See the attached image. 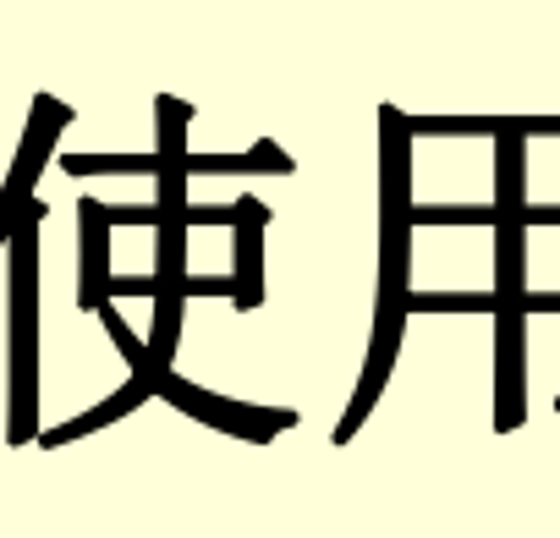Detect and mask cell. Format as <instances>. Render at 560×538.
Here are the masks:
<instances>
[{
  "mask_svg": "<svg viewBox=\"0 0 560 538\" xmlns=\"http://www.w3.org/2000/svg\"><path fill=\"white\" fill-rule=\"evenodd\" d=\"M407 269H412V132L396 105H380V314H374V352L358 385V401L336 440H352L363 412L374 407L407 325Z\"/></svg>",
  "mask_w": 560,
  "mask_h": 538,
  "instance_id": "cell-1",
  "label": "cell"
},
{
  "mask_svg": "<svg viewBox=\"0 0 560 538\" xmlns=\"http://www.w3.org/2000/svg\"><path fill=\"white\" fill-rule=\"evenodd\" d=\"M187 121H192V105L187 100H176V94H160L154 100V127H160V171H154V182H160V276H154V297H160V308H154V352H149V363L165 374V363H171V347H176V330H182V297H187V269H182V258H187Z\"/></svg>",
  "mask_w": 560,
  "mask_h": 538,
  "instance_id": "cell-2",
  "label": "cell"
},
{
  "mask_svg": "<svg viewBox=\"0 0 560 538\" xmlns=\"http://www.w3.org/2000/svg\"><path fill=\"white\" fill-rule=\"evenodd\" d=\"M39 220L45 203L34 198L12 231V379H18V407H12V440H28L34 429V330H39Z\"/></svg>",
  "mask_w": 560,
  "mask_h": 538,
  "instance_id": "cell-3",
  "label": "cell"
},
{
  "mask_svg": "<svg viewBox=\"0 0 560 538\" xmlns=\"http://www.w3.org/2000/svg\"><path fill=\"white\" fill-rule=\"evenodd\" d=\"M67 121H72V105H61V100H50V94L34 100V121H28V132H23L18 165H12L7 187H0V242H12L23 209L34 203V182H39V171H45V160H50V149H56V138H61Z\"/></svg>",
  "mask_w": 560,
  "mask_h": 538,
  "instance_id": "cell-4",
  "label": "cell"
},
{
  "mask_svg": "<svg viewBox=\"0 0 560 538\" xmlns=\"http://www.w3.org/2000/svg\"><path fill=\"white\" fill-rule=\"evenodd\" d=\"M264 225L269 209L258 198H236V308H258L264 303Z\"/></svg>",
  "mask_w": 560,
  "mask_h": 538,
  "instance_id": "cell-5",
  "label": "cell"
},
{
  "mask_svg": "<svg viewBox=\"0 0 560 538\" xmlns=\"http://www.w3.org/2000/svg\"><path fill=\"white\" fill-rule=\"evenodd\" d=\"M78 225H83V308H105L110 303V220L100 198L78 203Z\"/></svg>",
  "mask_w": 560,
  "mask_h": 538,
  "instance_id": "cell-6",
  "label": "cell"
},
{
  "mask_svg": "<svg viewBox=\"0 0 560 538\" xmlns=\"http://www.w3.org/2000/svg\"><path fill=\"white\" fill-rule=\"evenodd\" d=\"M67 176H154L160 154H61Z\"/></svg>",
  "mask_w": 560,
  "mask_h": 538,
  "instance_id": "cell-7",
  "label": "cell"
},
{
  "mask_svg": "<svg viewBox=\"0 0 560 538\" xmlns=\"http://www.w3.org/2000/svg\"><path fill=\"white\" fill-rule=\"evenodd\" d=\"M412 225H494V203H412Z\"/></svg>",
  "mask_w": 560,
  "mask_h": 538,
  "instance_id": "cell-8",
  "label": "cell"
},
{
  "mask_svg": "<svg viewBox=\"0 0 560 538\" xmlns=\"http://www.w3.org/2000/svg\"><path fill=\"white\" fill-rule=\"evenodd\" d=\"M231 171H253L247 154H192L187 149V176H231Z\"/></svg>",
  "mask_w": 560,
  "mask_h": 538,
  "instance_id": "cell-9",
  "label": "cell"
},
{
  "mask_svg": "<svg viewBox=\"0 0 560 538\" xmlns=\"http://www.w3.org/2000/svg\"><path fill=\"white\" fill-rule=\"evenodd\" d=\"M247 160H253V171H269V176H292V171H298L292 154L280 149V143H269V138H258V143L247 149Z\"/></svg>",
  "mask_w": 560,
  "mask_h": 538,
  "instance_id": "cell-10",
  "label": "cell"
},
{
  "mask_svg": "<svg viewBox=\"0 0 560 538\" xmlns=\"http://www.w3.org/2000/svg\"><path fill=\"white\" fill-rule=\"evenodd\" d=\"M187 225H236V203H187Z\"/></svg>",
  "mask_w": 560,
  "mask_h": 538,
  "instance_id": "cell-11",
  "label": "cell"
},
{
  "mask_svg": "<svg viewBox=\"0 0 560 538\" xmlns=\"http://www.w3.org/2000/svg\"><path fill=\"white\" fill-rule=\"evenodd\" d=\"M522 225H560V203H527Z\"/></svg>",
  "mask_w": 560,
  "mask_h": 538,
  "instance_id": "cell-12",
  "label": "cell"
}]
</instances>
